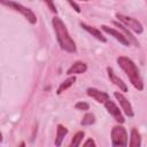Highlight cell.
<instances>
[{
	"mask_svg": "<svg viewBox=\"0 0 147 147\" xmlns=\"http://www.w3.org/2000/svg\"><path fill=\"white\" fill-rule=\"evenodd\" d=\"M114 25H115L116 28H118V30H121V31H122V33H123V34H124V36L130 40V42H131V44H133V45H134V46H137V47L139 46V41L137 40V38H136V37H133V34L131 33V31H130L125 25H123L121 22H117V21H115V22H114Z\"/></svg>",
	"mask_w": 147,
	"mask_h": 147,
	"instance_id": "13",
	"label": "cell"
},
{
	"mask_svg": "<svg viewBox=\"0 0 147 147\" xmlns=\"http://www.w3.org/2000/svg\"><path fill=\"white\" fill-rule=\"evenodd\" d=\"M86 93H87L88 96H91L92 99H94L99 103H105L109 99V94L107 92L100 91V90H98L95 87H88L86 90Z\"/></svg>",
	"mask_w": 147,
	"mask_h": 147,
	"instance_id": "9",
	"label": "cell"
},
{
	"mask_svg": "<svg viewBox=\"0 0 147 147\" xmlns=\"http://www.w3.org/2000/svg\"><path fill=\"white\" fill-rule=\"evenodd\" d=\"M86 70H87V64L85 62H83V61H76L67 70V75L68 76H71V75H77V74H84Z\"/></svg>",
	"mask_w": 147,
	"mask_h": 147,
	"instance_id": "12",
	"label": "cell"
},
{
	"mask_svg": "<svg viewBox=\"0 0 147 147\" xmlns=\"http://www.w3.org/2000/svg\"><path fill=\"white\" fill-rule=\"evenodd\" d=\"M105 107H106V109H107V111L114 117V119L117 122V123H119V124H123L124 122H125V119H124V116L122 115V113H121V110H119V108L115 105V102L114 101H111L110 99H108L106 102H105Z\"/></svg>",
	"mask_w": 147,
	"mask_h": 147,
	"instance_id": "7",
	"label": "cell"
},
{
	"mask_svg": "<svg viewBox=\"0 0 147 147\" xmlns=\"http://www.w3.org/2000/svg\"><path fill=\"white\" fill-rule=\"evenodd\" d=\"M145 1H146V2H147V0H145Z\"/></svg>",
	"mask_w": 147,
	"mask_h": 147,
	"instance_id": "24",
	"label": "cell"
},
{
	"mask_svg": "<svg viewBox=\"0 0 147 147\" xmlns=\"http://www.w3.org/2000/svg\"><path fill=\"white\" fill-rule=\"evenodd\" d=\"M114 96H115L116 100L118 101V103H119L122 110L124 111V114H125L126 116H129V117H133V116H134L133 108H132L130 101L124 96V94L121 93V92H114Z\"/></svg>",
	"mask_w": 147,
	"mask_h": 147,
	"instance_id": "6",
	"label": "cell"
},
{
	"mask_svg": "<svg viewBox=\"0 0 147 147\" xmlns=\"http://www.w3.org/2000/svg\"><path fill=\"white\" fill-rule=\"evenodd\" d=\"M84 136H85V132H84V131H78V132L72 137L71 142H70V146H76V147L80 146V145H82V141H83Z\"/></svg>",
	"mask_w": 147,
	"mask_h": 147,
	"instance_id": "18",
	"label": "cell"
},
{
	"mask_svg": "<svg viewBox=\"0 0 147 147\" xmlns=\"http://www.w3.org/2000/svg\"><path fill=\"white\" fill-rule=\"evenodd\" d=\"M83 145H84V146H93V147H95V146H96L95 141H94L92 138H88V139H87Z\"/></svg>",
	"mask_w": 147,
	"mask_h": 147,
	"instance_id": "22",
	"label": "cell"
},
{
	"mask_svg": "<svg viewBox=\"0 0 147 147\" xmlns=\"http://www.w3.org/2000/svg\"><path fill=\"white\" fill-rule=\"evenodd\" d=\"M110 137H111V145L114 147H116V146L125 147V146L129 145V141H127V132H126L125 127L122 126V125L114 126L111 129Z\"/></svg>",
	"mask_w": 147,
	"mask_h": 147,
	"instance_id": "4",
	"label": "cell"
},
{
	"mask_svg": "<svg viewBox=\"0 0 147 147\" xmlns=\"http://www.w3.org/2000/svg\"><path fill=\"white\" fill-rule=\"evenodd\" d=\"M101 30H102V31H105L106 33L110 34L111 37H114L117 41H119V42H121V44H123L124 46H130V45H131L130 40H129V39H127L123 33H121L118 30L113 29V28H109V26H107V25H101Z\"/></svg>",
	"mask_w": 147,
	"mask_h": 147,
	"instance_id": "8",
	"label": "cell"
},
{
	"mask_svg": "<svg viewBox=\"0 0 147 147\" xmlns=\"http://www.w3.org/2000/svg\"><path fill=\"white\" fill-rule=\"evenodd\" d=\"M140 145H141V136H140L139 131L136 127H133L131 130L129 146H131V147H139Z\"/></svg>",
	"mask_w": 147,
	"mask_h": 147,
	"instance_id": "15",
	"label": "cell"
},
{
	"mask_svg": "<svg viewBox=\"0 0 147 147\" xmlns=\"http://www.w3.org/2000/svg\"><path fill=\"white\" fill-rule=\"evenodd\" d=\"M116 17L129 30H131V31H133L136 33H142L144 26H142V24L137 18L131 17V16H127V15H124V14H116Z\"/></svg>",
	"mask_w": 147,
	"mask_h": 147,
	"instance_id": "5",
	"label": "cell"
},
{
	"mask_svg": "<svg viewBox=\"0 0 147 147\" xmlns=\"http://www.w3.org/2000/svg\"><path fill=\"white\" fill-rule=\"evenodd\" d=\"M68 134V129L65 126H63L62 124L57 125L56 129V138H55V146H61L62 140L64 139V137Z\"/></svg>",
	"mask_w": 147,
	"mask_h": 147,
	"instance_id": "16",
	"label": "cell"
},
{
	"mask_svg": "<svg viewBox=\"0 0 147 147\" xmlns=\"http://www.w3.org/2000/svg\"><path fill=\"white\" fill-rule=\"evenodd\" d=\"M75 108L78 109V110H84L85 111V110H88L90 105L87 102H85V101H79V102H77L75 105Z\"/></svg>",
	"mask_w": 147,
	"mask_h": 147,
	"instance_id": "19",
	"label": "cell"
},
{
	"mask_svg": "<svg viewBox=\"0 0 147 147\" xmlns=\"http://www.w3.org/2000/svg\"><path fill=\"white\" fill-rule=\"evenodd\" d=\"M52 25H53V29H54V32H55V36H56V39H57V42L61 49L68 53H76L77 52L76 42L70 37V33L65 24L63 23V21L60 17L54 16L52 18Z\"/></svg>",
	"mask_w": 147,
	"mask_h": 147,
	"instance_id": "1",
	"label": "cell"
},
{
	"mask_svg": "<svg viewBox=\"0 0 147 147\" xmlns=\"http://www.w3.org/2000/svg\"><path fill=\"white\" fill-rule=\"evenodd\" d=\"M67 1H68V2H69V5L75 9V11H76V13H80V7H79V6H78L74 0H67Z\"/></svg>",
	"mask_w": 147,
	"mask_h": 147,
	"instance_id": "21",
	"label": "cell"
},
{
	"mask_svg": "<svg viewBox=\"0 0 147 147\" xmlns=\"http://www.w3.org/2000/svg\"><path fill=\"white\" fill-rule=\"evenodd\" d=\"M0 2H1L2 6L8 7L9 9H13V10H15V11L22 14V15L24 16V18H25L29 23H31V24H36V23H37V16H36V14H34L30 8L24 7L23 5H21V3H18V2H15V1H13V0H0Z\"/></svg>",
	"mask_w": 147,
	"mask_h": 147,
	"instance_id": "3",
	"label": "cell"
},
{
	"mask_svg": "<svg viewBox=\"0 0 147 147\" xmlns=\"http://www.w3.org/2000/svg\"><path fill=\"white\" fill-rule=\"evenodd\" d=\"M75 82H76V77L71 75L70 77H68L65 80H63V82L60 84V86H59V87H57V90H56V94H57V95L62 94V93H63L64 91H67L70 86H72Z\"/></svg>",
	"mask_w": 147,
	"mask_h": 147,
	"instance_id": "14",
	"label": "cell"
},
{
	"mask_svg": "<svg viewBox=\"0 0 147 147\" xmlns=\"http://www.w3.org/2000/svg\"><path fill=\"white\" fill-rule=\"evenodd\" d=\"M46 5H47V7L49 8V10L52 11V13H57V9H56V6H55V2H54V0H42Z\"/></svg>",
	"mask_w": 147,
	"mask_h": 147,
	"instance_id": "20",
	"label": "cell"
},
{
	"mask_svg": "<svg viewBox=\"0 0 147 147\" xmlns=\"http://www.w3.org/2000/svg\"><path fill=\"white\" fill-rule=\"evenodd\" d=\"M79 1H91V0H79Z\"/></svg>",
	"mask_w": 147,
	"mask_h": 147,
	"instance_id": "23",
	"label": "cell"
},
{
	"mask_svg": "<svg viewBox=\"0 0 147 147\" xmlns=\"http://www.w3.org/2000/svg\"><path fill=\"white\" fill-rule=\"evenodd\" d=\"M107 74H108V78L110 79V82H111L114 85H116L117 87H119V90H121L122 92H127V86H126V84L115 74V71H114L113 68L108 67V68H107Z\"/></svg>",
	"mask_w": 147,
	"mask_h": 147,
	"instance_id": "10",
	"label": "cell"
},
{
	"mask_svg": "<svg viewBox=\"0 0 147 147\" xmlns=\"http://www.w3.org/2000/svg\"><path fill=\"white\" fill-rule=\"evenodd\" d=\"M80 26H82V29H84L86 32H88L90 34H92V37H94L95 39H98L99 41H102V42H106V41H107L106 37L102 34V32H101L99 29H96V28H94V26H91V25H88V24H86V23H83V22H80Z\"/></svg>",
	"mask_w": 147,
	"mask_h": 147,
	"instance_id": "11",
	"label": "cell"
},
{
	"mask_svg": "<svg viewBox=\"0 0 147 147\" xmlns=\"http://www.w3.org/2000/svg\"><path fill=\"white\" fill-rule=\"evenodd\" d=\"M117 64L126 74V76L129 77L133 87L137 88L138 91H142L144 90V80H142V77L140 75V71H139L137 64L127 56H118Z\"/></svg>",
	"mask_w": 147,
	"mask_h": 147,
	"instance_id": "2",
	"label": "cell"
},
{
	"mask_svg": "<svg viewBox=\"0 0 147 147\" xmlns=\"http://www.w3.org/2000/svg\"><path fill=\"white\" fill-rule=\"evenodd\" d=\"M94 123H95V116L93 114H91V113H86L84 115L83 119L80 121V124L83 126H90V125H92Z\"/></svg>",
	"mask_w": 147,
	"mask_h": 147,
	"instance_id": "17",
	"label": "cell"
}]
</instances>
